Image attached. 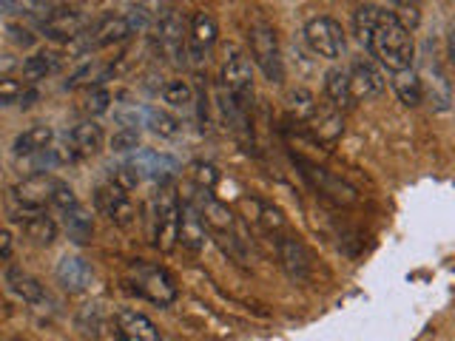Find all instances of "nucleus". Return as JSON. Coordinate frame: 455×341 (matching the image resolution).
<instances>
[{"label": "nucleus", "instance_id": "1", "mask_svg": "<svg viewBox=\"0 0 455 341\" xmlns=\"http://www.w3.org/2000/svg\"><path fill=\"white\" fill-rule=\"evenodd\" d=\"M353 28L370 57H376L390 75L412 66L416 43H412L410 28L393 12L379 6H359L353 14Z\"/></svg>", "mask_w": 455, "mask_h": 341}, {"label": "nucleus", "instance_id": "2", "mask_svg": "<svg viewBox=\"0 0 455 341\" xmlns=\"http://www.w3.org/2000/svg\"><path fill=\"white\" fill-rule=\"evenodd\" d=\"M125 282H128V290L137 293L140 298H146V302L156 305V307L174 305L177 296H180L174 276H171L165 267L151 265V262H134L132 267H128Z\"/></svg>", "mask_w": 455, "mask_h": 341}, {"label": "nucleus", "instance_id": "3", "mask_svg": "<svg viewBox=\"0 0 455 341\" xmlns=\"http://www.w3.org/2000/svg\"><path fill=\"white\" fill-rule=\"evenodd\" d=\"M177 225H180V196L177 191L165 182L160 194L154 196L151 208V242L154 248L163 253H171L177 248Z\"/></svg>", "mask_w": 455, "mask_h": 341}, {"label": "nucleus", "instance_id": "4", "mask_svg": "<svg viewBox=\"0 0 455 341\" xmlns=\"http://www.w3.org/2000/svg\"><path fill=\"white\" fill-rule=\"evenodd\" d=\"M222 91L231 97L239 111H251L253 106V68L251 60L239 49H231L222 60Z\"/></svg>", "mask_w": 455, "mask_h": 341}, {"label": "nucleus", "instance_id": "5", "mask_svg": "<svg viewBox=\"0 0 455 341\" xmlns=\"http://www.w3.org/2000/svg\"><path fill=\"white\" fill-rule=\"evenodd\" d=\"M248 40H251V57H253V63L259 66L262 75L270 83H282L284 80V63H282V52H279V40H276L274 26L253 23L251 32H248Z\"/></svg>", "mask_w": 455, "mask_h": 341}, {"label": "nucleus", "instance_id": "6", "mask_svg": "<svg viewBox=\"0 0 455 341\" xmlns=\"http://www.w3.org/2000/svg\"><path fill=\"white\" fill-rule=\"evenodd\" d=\"M305 40L313 54L327 57V60H339L345 54V32H341V23L333 18H313L305 26Z\"/></svg>", "mask_w": 455, "mask_h": 341}, {"label": "nucleus", "instance_id": "7", "mask_svg": "<svg viewBox=\"0 0 455 341\" xmlns=\"http://www.w3.org/2000/svg\"><path fill=\"white\" fill-rule=\"evenodd\" d=\"M134 32L132 26H128L125 14H106V18H100L97 23H89V28L77 37L80 40V52H94V49H106V46H114V43H123L128 40Z\"/></svg>", "mask_w": 455, "mask_h": 341}, {"label": "nucleus", "instance_id": "8", "mask_svg": "<svg viewBox=\"0 0 455 341\" xmlns=\"http://www.w3.org/2000/svg\"><path fill=\"white\" fill-rule=\"evenodd\" d=\"M154 28V43L156 52L163 57H168L171 63H182L185 60V26L180 20L177 12H163Z\"/></svg>", "mask_w": 455, "mask_h": 341}, {"label": "nucleus", "instance_id": "9", "mask_svg": "<svg viewBox=\"0 0 455 341\" xmlns=\"http://www.w3.org/2000/svg\"><path fill=\"white\" fill-rule=\"evenodd\" d=\"M94 208L103 213L108 222L120 225V227H128V225L134 222V217H137V208H134L132 199H128V194L120 191L117 185H111V182L97 185V191H94Z\"/></svg>", "mask_w": 455, "mask_h": 341}, {"label": "nucleus", "instance_id": "10", "mask_svg": "<svg viewBox=\"0 0 455 341\" xmlns=\"http://www.w3.org/2000/svg\"><path fill=\"white\" fill-rule=\"evenodd\" d=\"M128 165L134 168V174L140 179H151V182H160V185H165L171 177L177 174L174 156H168L163 151H154V148H137L132 154V160H128Z\"/></svg>", "mask_w": 455, "mask_h": 341}, {"label": "nucleus", "instance_id": "11", "mask_svg": "<svg viewBox=\"0 0 455 341\" xmlns=\"http://www.w3.org/2000/svg\"><path fill=\"white\" fill-rule=\"evenodd\" d=\"M347 80H350V91H353L355 103H359V99L379 97L384 91V85H387V80H384V75H381V68L376 63L364 60V57H359V60L350 63Z\"/></svg>", "mask_w": 455, "mask_h": 341}, {"label": "nucleus", "instance_id": "12", "mask_svg": "<svg viewBox=\"0 0 455 341\" xmlns=\"http://www.w3.org/2000/svg\"><path fill=\"white\" fill-rule=\"evenodd\" d=\"M85 28H89V18L77 9H54L49 18L40 20V32L49 40H77Z\"/></svg>", "mask_w": 455, "mask_h": 341}, {"label": "nucleus", "instance_id": "13", "mask_svg": "<svg viewBox=\"0 0 455 341\" xmlns=\"http://www.w3.org/2000/svg\"><path fill=\"white\" fill-rule=\"evenodd\" d=\"M299 165L305 168V170H302L305 179H307L322 196L333 199V202H339V205H353V202H355L353 185H347L345 179H339V177H333V174H327L324 168H316V165H310V163H305V160H299Z\"/></svg>", "mask_w": 455, "mask_h": 341}, {"label": "nucleus", "instance_id": "14", "mask_svg": "<svg viewBox=\"0 0 455 341\" xmlns=\"http://www.w3.org/2000/svg\"><path fill=\"white\" fill-rule=\"evenodd\" d=\"M205 236H208V227L203 222V213L196 210V205L191 199L180 202V225H177V242L191 253H199L205 248Z\"/></svg>", "mask_w": 455, "mask_h": 341}, {"label": "nucleus", "instance_id": "15", "mask_svg": "<svg viewBox=\"0 0 455 341\" xmlns=\"http://www.w3.org/2000/svg\"><path fill=\"white\" fill-rule=\"evenodd\" d=\"M52 188H54V179L46 177V174H32V177H26L23 182H18L12 188V196H14V202H18L23 210H40V208H46L52 202Z\"/></svg>", "mask_w": 455, "mask_h": 341}, {"label": "nucleus", "instance_id": "16", "mask_svg": "<svg viewBox=\"0 0 455 341\" xmlns=\"http://www.w3.org/2000/svg\"><path fill=\"white\" fill-rule=\"evenodd\" d=\"M276 253H279V262L284 267V274H288L291 279L302 282L310 276V253L296 236L279 234L276 236Z\"/></svg>", "mask_w": 455, "mask_h": 341}, {"label": "nucleus", "instance_id": "17", "mask_svg": "<svg viewBox=\"0 0 455 341\" xmlns=\"http://www.w3.org/2000/svg\"><path fill=\"white\" fill-rule=\"evenodd\" d=\"M57 282L63 284V290L68 293H85L92 288V279H94V270L92 265L83 259V256H63L60 262L54 267Z\"/></svg>", "mask_w": 455, "mask_h": 341}, {"label": "nucleus", "instance_id": "18", "mask_svg": "<svg viewBox=\"0 0 455 341\" xmlns=\"http://www.w3.org/2000/svg\"><path fill=\"white\" fill-rule=\"evenodd\" d=\"M117 336L123 341H163L156 324L146 316V313H137V310H120L117 316Z\"/></svg>", "mask_w": 455, "mask_h": 341}, {"label": "nucleus", "instance_id": "19", "mask_svg": "<svg viewBox=\"0 0 455 341\" xmlns=\"http://www.w3.org/2000/svg\"><path fill=\"white\" fill-rule=\"evenodd\" d=\"M213 43H217V20L208 12H196L191 18V32H188V49L196 63L208 60Z\"/></svg>", "mask_w": 455, "mask_h": 341}, {"label": "nucleus", "instance_id": "20", "mask_svg": "<svg viewBox=\"0 0 455 341\" xmlns=\"http://www.w3.org/2000/svg\"><path fill=\"white\" fill-rule=\"evenodd\" d=\"M307 125H310L313 134H316L319 139H327V142L339 139L341 131H345V120H341V111L333 108L331 103L313 106L310 114H307Z\"/></svg>", "mask_w": 455, "mask_h": 341}, {"label": "nucleus", "instance_id": "21", "mask_svg": "<svg viewBox=\"0 0 455 341\" xmlns=\"http://www.w3.org/2000/svg\"><path fill=\"white\" fill-rule=\"evenodd\" d=\"M324 97L327 103L339 111H347L355 106L353 91H350V80H347V68H331L324 75Z\"/></svg>", "mask_w": 455, "mask_h": 341}, {"label": "nucleus", "instance_id": "22", "mask_svg": "<svg viewBox=\"0 0 455 341\" xmlns=\"http://www.w3.org/2000/svg\"><path fill=\"white\" fill-rule=\"evenodd\" d=\"M63 227H66V234L75 245H89L92 236H94V219L80 202L71 205L68 210H63Z\"/></svg>", "mask_w": 455, "mask_h": 341}, {"label": "nucleus", "instance_id": "23", "mask_svg": "<svg viewBox=\"0 0 455 341\" xmlns=\"http://www.w3.org/2000/svg\"><path fill=\"white\" fill-rule=\"evenodd\" d=\"M6 282H9L12 293L18 298H23L26 305H43V302H46V290H43V284L32 274H26V270L12 267L6 274Z\"/></svg>", "mask_w": 455, "mask_h": 341}, {"label": "nucleus", "instance_id": "24", "mask_svg": "<svg viewBox=\"0 0 455 341\" xmlns=\"http://www.w3.org/2000/svg\"><path fill=\"white\" fill-rule=\"evenodd\" d=\"M68 142L75 146V151H77L80 156H85V154H97L100 148H103V125H97L94 120H85V123H80V125L71 128Z\"/></svg>", "mask_w": 455, "mask_h": 341}, {"label": "nucleus", "instance_id": "25", "mask_svg": "<svg viewBox=\"0 0 455 341\" xmlns=\"http://www.w3.org/2000/svg\"><path fill=\"white\" fill-rule=\"evenodd\" d=\"M393 91L398 94V99L407 106V108H416L421 106L424 99V89H421V80L412 68H402V71H393Z\"/></svg>", "mask_w": 455, "mask_h": 341}, {"label": "nucleus", "instance_id": "26", "mask_svg": "<svg viewBox=\"0 0 455 341\" xmlns=\"http://www.w3.org/2000/svg\"><path fill=\"white\" fill-rule=\"evenodd\" d=\"M52 139H54V131L49 125H32V128H26L18 139H14V154H18V156H35L43 148H49Z\"/></svg>", "mask_w": 455, "mask_h": 341}, {"label": "nucleus", "instance_id": "27", "mask_svg": "<svg viewBox=\"0 0 455 341\" xmlns=\"http://www.w3.org/2000/svg\"><path fill=\"white\" fill-rule=\"evenodd\" d=\"M20 225H23V234L35 242V245H43V248H49L52 242L57 239V225H54V219L52 217H46V213H32V217H26V219H20Z\"/></svg>", "mask_w": 455, "mask_h": 341}, {"label": "nucleus", "instance_id": "28", "mask_svg": "<svg viewBox=\"0 0 455 341\" xmlns=\"http://www.w3.org/2000/svg\"><path fill=\"white\" fill-rule=\"evenodd\" d=\"M63 66V57L57 52H37L32 57H26L23 63V77L26 80H46L52 77L57 68Z\"/></svg>", "mask_w": 455, "mask_h": 341}, {"label": "nucleus", "instance_id": "29", "mask_svg": "<svg viewBox=\"0 0 455 341\" xmlns=\"http://www.w3.org/2000/svg\"><path fill=\"white\" fill-rule=\"evenodd\" d=\"M111 71H114L111 63L92 60V63H85L83 68H77L75 75L66 80V89H83V85H89V89H92V85H103L111 77Z\"/></svg>", "mask_w": 455, "mask_h": 341}, {"label": "nucleus", "instance_id": "30", "mask_svg": "<svg viewBox=\"0 0 455 341\" xmlns=\"http://www.w3.org/2000/svg\"><path fill=\"white\" fill-rule=\"evenodd\" d=\"M57 6L52 0H0V12L6 14H28V18H49Z\"/></svg>", "mask_w": 455, "mask_h": 341}, {"label": "nucleus", "instance_id": "31", "mask_svg": "<svg viewBox=\"0 0 455 341\" xmlns=\"http://www.w3.org/2000/svg\"><path fill=\"white\" fill-rule=\"evenodd\" d=\"M160 14L163 12H160V4H156V0H142V4L132 6V12L125 14V20L132 26V32H142V28H151Z\"/></svg>", "mask_w": 455, "mask_h": 341}, {"label": "nucleus", "instance_id": "32", "mask_svg": "<svg viewBox=\"0 0 455 341\" xmlns=\"http://www.w3.org/2000/svg\"><path fill=\"white\" fill-rule=\"evenodd\" d=\"M146 125L160 137H177L182 128L174 114H168L163 108H146Z\"/></svg>", "mask_w": 455, "mask_h": 341}, {"label": "nucleus", "instance_id": "33", "mask_svg": "<svg viewBox=\"0 0 455 341\" xmlns=\"http://www.w3.org/2000/svg\"><path fill=\"white\" fill-rule=\"evenodd\" d=\"M163 99L171 108H188L194 103V89L185 80H168L163 85Z\"/></svg>", "mask_w": 455, "mask_h": 341}, {"label": "nucleus", "instance_id": "34", "mask_svg": "<svg viewBox=\"0 0 455 341\" xmlns=\"http://www.w3.org/2000/svg\"><path fill=\"white\" fill-rule=\"evenodd\" d=\"M188 174L194 179V188H199V191H213V185L220 182V170L211 163H194Z\"/></svg>", "mask_w": 455, "mask_h": 341}, {"label": "nucleus", "instance_id": "35", "mask_svg": "<svg viewBox=\"0 0 455 341\" xmlns=\"http://www.w3.org/2000/svg\"><path fill=\"white\" fill-rule=\"evenodd\" d=\"M108 182L111 185H117L120 191H134L137 185H140V177L134 174V168L128 165V163H120V165H111L108 168Z\"/></svg>", "mask_w": 455, "mask_h": 341}, {"label": "nucleus", "instance_id": "36", "mask_svg": "<svg viewBox=\"0 0 455 341\" xmlns=\"http://www.w3.org/2000/svg\"><path fill=\"white\" fill-rule=\"evenodd\" d=\"M140 148V128H120L111 137V151L114 154H134Z\"/></svg>", "mask_w": 455, "mask_h": 341}, {"label": "nucleus", "instance_id": "37", "mask_svg": "<svg viewBox=\"0 0 455 341\" xmlns=\"http://www.w3.org/2000/svg\"><path fill=\"white\" fill-rule=\"evenodd\" d=\"M108 106H111V94L103 89V85H92V91L83 99V111L94 117V114H106Z\"/></svg>", "mask_w": 455, "mask_h": 341}, {"label": "nucleus", "instance_id": "38", "mask_svg": "<svg viewBox=\"0 0 455 341\" xmlns=\"http://www.w3.org/2000/svg\"><path fill=\"white\" fill-rule=\"evenodd\" d=\"M262 222V227L267 234H274V236H279V234H284V217H282V210L279 208H274V205H259V217H256Z\"/></svg>", "mask_w": 455, "mask_h": 341}, {"label": "nucleus", "instance_id": "39", "mask_svg": "<svg viewBox=\"0 0 455 341\" xmlns=\"http://www.w3.org/2000/svg\"><path fill=\"white\" fill-rule=\"evenodd\" d=\"M23 94H26V85L20 80H14V77H4V80H0V106L20 103Z\"/></svg>", "mask_w": 455, "mask_h": 341}, {"label": "nucleus", "instance_id": "40", "mask_svg": "<svg viewBox=\"0 0 455 341\" xmlns=\"http://www.w3.org/2000/svg\"><path fill=\"white\" fill-rule=\"evenodd\" d=\"M80 199H77V194L71 191V185H66V182H60V179H54V188H52V205L54 208H60V210H68L71 205H77Z\"/></svg>", "mask_w": 455, "mask_h": 341}, {"label": "nucleus", "instance_id": "41", "mask_svg": "<svg viewBox=\"0 0 455 341\" xmlns=\"http://www.w3.org/2000/svg\"><path fill=\"white\" fill-rule=\"evenodd\" d=\"M117 123L123 125V128H140V125H146V108L142 106H125V108H120L117 114Z\"/></svg>", "mask_w": 455, "mask_h": 341}, {"label": "nucleus", "instance_id": "42", "mask_svg": "<svg viewBox=\"0 0 455 341\" xmlns=\"http://www.w3.org/2000/svg\"><path fill=\"white\" fill-rule=\"evenodd\" d=\"M313 106H316V103H313V94H310V91L299 89V91H293V94H291V111L302 114V117H307Z\"/></svg>", "mask_w": 455, "mask_h": 341}, {"label": "nucleus", "instance_id": "43", "mask_svg": "<svg viewBox=\"0 0 455 341\" xmlns=\"http://www.w3.org/2000/svg\"><path fill=\"white\" fill-rule=\"evenodd\" d=\"M9 35H12V40L14 43H20V46H32V43H35V35L32 32H28V28H23V26H9Z\"/></svg>", "mask_w": 455, "mask_h": 341}, {"label": "nucleus", "instance_id": "44", "mask_svg": "<svg viewBox=\"0 0 455 341\" xmlns=\"http://www.w3.org/2000/svg\"><path fill=\"white\" fill-rule=\"evenodd\" d=\"M12 250H14V239L6 227H0V259H9Z\"/></svg>", "mask_w": 455, "mask_h": 341}, {"label": "nucleus", "instance_id": "45", "mask_svg": "<svg viewBox=\"0 0 455 341\" xmlns=\"http://www.w3.org/2000/svg\"><path fill=\"white\" fill-rule=\"evenodd\" d=\"M390 4H393L395 9H402V6H416V0H390Z\"/></svg>", "mask_w": 455, "mask_h": 341}, {"label": "nucleus", "instance_id": "46", "mask_svg": "<svg viewBox=\"0 0 455 341\" xmlns=\"http://www.w3.org/2000/svg\"><path fill=\"white\" fill-rule=\"evenodd\" d=\"M52 4H57V0H52Z\"/></svg>", "mask_w": 455, "mask_h": 341}]
</instances>
